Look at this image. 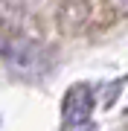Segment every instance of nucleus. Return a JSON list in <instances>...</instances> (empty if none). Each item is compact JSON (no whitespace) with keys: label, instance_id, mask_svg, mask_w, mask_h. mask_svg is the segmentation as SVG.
<instances>
[{"label":"nucleus","instance_id":"f257e3e1","mask_svg":"<svg viewBox=\"0 0 128 131\" xmlns=\"http://www.w3.org/2000/svg\"><path fill=\"white\" fill-rule=\"evenodd\" d=\"M90 105L93 102H90L85 88H73L70 90V96H67V102H64V125H67V131H82L87 125Z\"/></svg>","mask_w":128,"mask_h":131}]
</instances>
